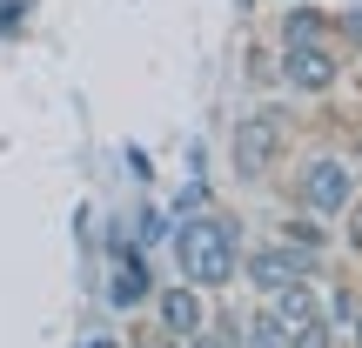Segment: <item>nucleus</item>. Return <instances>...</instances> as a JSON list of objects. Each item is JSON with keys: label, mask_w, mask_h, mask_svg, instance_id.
<instances>
[{"label": "nucleus", "mask_w": 362, "mask_h": 348, "mask_svg": "<svg viewBox=\"0 0 362 348\" xmlns=\"http://www.w3.org/2000/svg\"><path fill=\"white\" fill-rule=\"evenodd\" d=\"M168 248H175L181 282L208 288V295H228V288H235V275H242V248H248V241H242V221H235L228 208L202 201V208H181V221H175Z\"/></svg>", "instance_id": "obj_1"}, {"label": "nucleus", "mask_w": 362, "mask_h": 348, "mask_svg": "<svg viewBox=\"0 0 362 348\" xmlns=\"http://www.w3.org/2000/svg\"><path fill=\"white\" fill-rule=\"evenodd\" d=\"M275 194H282V208H302V215H322V221H336L342 208L356 201V188H362V168L342 148H296V155L275 168L269 181Z\"/></svg>", "instance_id": "obj_2"}, {"label": "nucleus", "mask_w": 362, "mask_h": 348, "mask_svg": "<svg viewBox=\"0 0 362 348\" xmlns=\"http://www.w3.org/2000/svg\"><path fill=\"white\" fill-rule=\"evenodd\" d=\"M296 134H302L296 101H262V107H248V114L235 121V134H228L235 181H248V188H269L275 168L296 155Z\"/></svg>", "instance_id": "obj_3"}, {"label": "nucleus", "mask_w": 362, "mask_h": 348, "mask_svg": "<svg viewBox=\"0 0 362 348\" xmlns=\"http://www.w3.org/2000/svg\"><path fill=\"white\" fill-rule=\"evenodd\" d=\"M342 74H349V47L336 40H275V80L296 101H336Z\"/></svg>", "instance_id": "obj_4"}, {"label": "nucleus", "mask_w": 362, "mask_h": 348, "mask_svg": "<svg viewBox=\"0 0 362 348\" xmlns=\"http://www.w3.org/2000/svg\"><path fill=\"white\" fill-rule=\"evenodd\" d=\"M336 268V261H315V255H302V248H288V241H248L242 248V275L235 282L248 288V295H262L269 301L275 288H296V282H322V275Z\"/></svg>", "instance_id": "obj_5"}, {"label": "nucleus", "mask_w": 362, "mask_h": 348, "mask_svg": "<svg viewBox=\"0 0 362 348\" xmlns=\"http://www.w3.org/2000/svg\"><path fill=\"white\" fill-rule=\"evenodd\" d=\"M155 322L168 328L175 342H188L194 328L208 322V288H194V282H175V288H155Z\"/></svg>", "instance_id": "obj_6"}, {"label": "nucleus", "mask_w": 362, "mask_h": 348, "mask_svg": "<svg viewBox=\"0 0 362 348\" xmlns=\"http://www.w3.org/2000/svg\"><path fill=\"white\" fill-rule=\"evenodd\" d=\"M275 241L302 248V255H315V261H336V221L302 215V208H282V221H275Z\"/></svg>", "instance_id": "obj_7"}, {"label": "nucleus", "mask_w": 362, "mask_h": 348, "mask_svg": "<svg viewBox=\"0 0 362 348\" xmlns=\"http://www.w3.org/2000/svg\"><path fill=\"white\" fill-rule=\"evenodd\" d=\"M275 40H336V7H315V0H296V7H282V20H275ZM342 47V40H336Z\"/></svg>", "instance_id": "obj_8"}, {"label": "nucleus", "mask_w": 362, "mask_h": 348, "mask_svg": "<svg viewBox=\"0 0 362 348\" xmlns=\"http://www.w3.org/2000/svg\"><path fill=\"white\" fill-rule=\"evenodd\" d=\"M269 308L282 315V328H302V322H315V315H322V282H296V288H275V295H269Z\"/></svg>", "instance_id": "obj_9"}, {"label": "nucleus", "mask_w": 362, "mask_h": 348, "mask_svg": "<svg viewBox=\"0 0 362 348\" xmlns=\"http://www.w3.org/2000/svg\"><path fill=\"white\" fill-rule=\"evenodd\" d=\"M155 295V282H148V261L128 255V248H115V308H134V301Z\"/></svg>", "instance_id": "obj_10"}, {"label": "nucleus", "mask_w": 362, "mask_h": 348, "mask_svg": "<svg viewBox=\"0 0 362 348\" xmlns=\"http://www.w3.org/2000/svg\"><path fill=\"white\" fill-rule=\"evenodd\" d=\"M242 348H288V328H282V315L262 301V308H248V322H242Z\"/></svg>", "instance_id": "obj_11"}, {"label": "nucleus", "mask_w": 362, "mask_h": 348, "mask_svg": "<svg viewBox=\"0 0 362 348\" xmlns=\"http://www.w3.org/2000/svg\"><path fill=\"white\" fill-rule=\"evenodd\" d=\"M181 348H242V315H228V308H221V315H208V322L194 328Z\"/></svg>", "instance_id": "obj_12"}, {"label": "nucleus", "mask_w": 362, "mask_h": 348, "mask_svg": "<svg viewBox=\"0 0 362 348\" xmlns=\"http://www.w3.org/2000/svg\"><path fill=\"white\" fill-rule=\"evenodd\" d=\"M288 348H342V335H336V322H329V315H315V322L288 328Z\"/></svg>", "instance_id": "obj_13"}, {"label": "nucleus", "mask_w": 362, "mask_h": 348, "mask_svg": "<svg viewBox=\"0 0 362 348\" xmlns=\"http://www.w3.org/2000/svg\"><path fill=\"white\" fill-rule=\"evenodd\" d=\"M128 348H181V342H175L168 328L155 322V328H134V342H128Z\"/></svg>", "instance_id": "obj_14"}, {"label": "nucleus", "mask_w": 362, "mask_h": 348, "mask_svg": "<svg viewBox=\"0 0 362 348\" xmlns=\"http://www.w3.org/2000/svg\"><path fill=\"white\" fill-rule=\"evenodd\" d=\"M336 335H342V348H362V301H356V308H349V322H342V328H336Z\"/></svg>", "instance_id": "obj_15"}]
</instances>
